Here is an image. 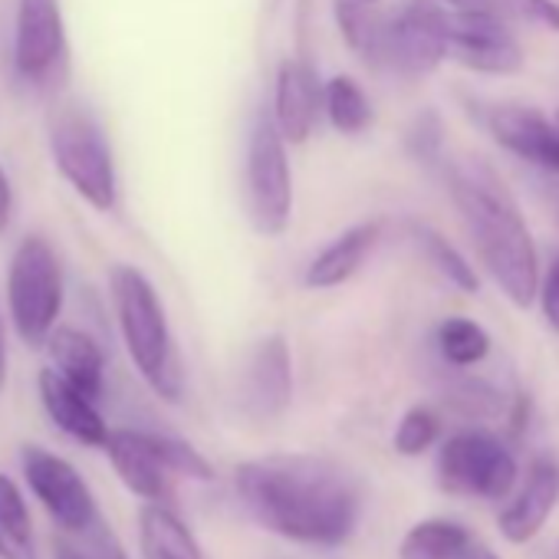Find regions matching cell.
<instances>
[{"label": "cell", "instance_id": "30", "mask_svg": "<svg viewBox=\"0 0 559 559\" xmlns=\"http://www.w3.org/2000/svg\"><path fill=\"white\" fill-rule=\"evenodd\" d=\"M539 304H543V317L546 323L559 333V257L552 260V266L546 270V280H543V290H536Z\"/></svg>", "mask_w": 559, "mask_h": 559}, {"label": "cell", "instance_id": "2", "mask_svg": "<svg viewBox=\"0 0 559 559\" xmlns=\"http://www.w3.org/2000/svg\"><path fill=\"white\" fill-rule=\"evenodd\" d=\"M448 188L493 284L510 304L530 307L539 290V260L507 181L487 162L464 158L448 168Z\"/></svg>", "mask_w": 559, "mask_h": 559}, {"label": "cell", "instance_id": "22", "mask_svg": "<svg viewBox=\"0 0 559 559\" xmlns=\"http://www.w3.org/2000/svg\"><path fill=\"white\" fill-rule=\"evenodd\" d=\"M0 559H37L27 503L8 474H0Z\"/></svg>", "mask_w": 559, "mask_h": 559}, {"label": "cell", "instance_id": "26", "mask_svg": "<svg viewBox=\"0 0 559 559\" xmlns=\"http://www.w3.org/2000/svg\"><path fill=\"white\" fill-rule=\"evenodd\" d=\"M418 240H421L428 260L438 266V273L448 280L451 287H457L461 294H477V290H480V280H477L474 266L464 260V253H461L451 240H444V237H441L438 230H431V227H418Z\"/></svg>", "mask_w": 559, "mask_h": 559}, {"label": "cell", "instance_id": "8", "mask_svg": "<svg viewBox=\"0 0 559 559\" xmlns=\"http://www.w3.org/2000/svg\"><path fill=\"white\" fill-rule=\"evenodd\" d=\"M438 477L448 493L500 500L516 484V461L500 438L471 428L444 441L438 457Z\"/></svg>", "mask_w": 559, "mask_h": 559}, {"label": "cell", "instance_id": "35", "mask_svg": "<svg viewBox=\"0 0 559 559\" xmlns=\"http://www.w3.org/2000/svg\"><path fill=\"white\" fill-rule=\"evenodd\" d=\"M57 559H86V556H83L80 549H73L70 543H60V546H57Z\"/></svg>", "mask_w": 559, "mask_h": 559}, {"label": "cell", "instance_id": "32", "mask_svg": "<svg viewBox=\"0 0 559 559\" xmlns=\"http://www.w3.org/2000/svg\"><path fill=\"white\" fill-rule=\"evenodd\" d=\"M11 211H14V188H11L8 171L0 168V230L11 224Z\"/></svg>", "mask_w": 559, "mask_h": 559}, {"label": "cell", "instance_id": "33", "mask_svg": "<svg viewBox=\"0 0 559 559\" xmlns=\"http://www.w3.org/2000/svg\"><path fill=\"white\" fill-rule=\"evenodd\" d=\"M451 11H490V14H500V4L503 0H441Z\"/></svg>", "mask_w": 559, "mask_h": 559}, {"label": "cell", "instance_id": "1", "mask_svg": "<svg viewBox=\"0 0 559 559\" xmlns=\"http://www.w3.org/2000/svg\"><path fill=\"white\" fill-rule=\"evenodd\" d=\"M237 493L250 516L276 536L340 546L359 523V490L333 461L273 454L237 467Z\"/></svg>", "mask_w": 559, "mask_h": 559}, {"label": "cell", "instance_id": "28", "mask_svg": "<svg viewBox=\"0 0 559 559\" xmlns=\"http://www.w3.org/2000/svg\"><path fill=\"white\" fill-rule=\"evenodd\" d=\"M451 405L467 412V415H493L500 408V395L487 385V382H477V379H457L448 392Z\"/></svg>", "mask_w": 559, "mask_h": 559}, {"label": "cell", "instance_id": "9", "mask_svg": "<svg viewBox=\"0 0 559 559\" xmlns=\"http://www.w3.org/2000/svg\"><path fill=\"white\" fill-rule=\"evenodd\" d=\"M448 11L441 0H402L385 21V67L405 76H425L448 57Z\"/></svg>", "mask_w": 559, "mask_h": 559}, {"label": "cell", "instance_id": "20", "mask_svg": "<svg viewBox=\"0 0 559 559\" xmlns=\"http://www.w3.org/2000/svg\"><path fill=\"white\" fill-rule=\"evenodd\" d=\"M333 14L346 47L369 67H385V17L369 0H336Z\"/></svg>", "mask_w": 559, "mask_h": 559}, {"label": "cell", "instance_id": "38", "mask_svg": "<svg viewBox=\"0 0 559 559\" xmlns=\"http://www.w3.org/2000/svg\"><path fill=\"white\" fill-rule=\"evenodd\" d=\"M556 122H559V119H556Z\"/></svg>", "mask_w": 559, "mask_h": 559}, {"label": "cell", "instance_id": "5", "mask_svg": "<svg viewBox=\"0 0 559 559\" xmlns=\"http://www.w3.org/2000/svg\"><path fill=\"white\" fill-rule=\"evenodd\" d=\"M109 461L122 484L148 500V503H165L175 490V477H194V480H211V464L185 441L168 438V435H148V431H109L106 444Z\"/></svg>", "mask_w": 559, "mask_h": 559}, {"label": "cell", "instance_id": "24", "mask_svg": "<svg viewBox=\"0 0 559 559\" xmlns=\"http://www.w3.org/2000/svg\"><path fill=\"white\" fill-rule=\"evenodd\" d=\"M323 109L333 122L336 132L343 135H359L372 126L376 112L366 96V90L353 76H333L323 86Z\"/></svg>", "mask_w": 559, "mask_h": 559}, {"label": "cell", "instance_id": "29", "mask_svg": "<svg viewBox=\"0 0 559 559\" xmlns=\"http://www.w3.org/2000/svg\"><path fill=\"white\" fill-rule=\"evenodd\" d=\"M80 539H83V556L86 559H129L122 543L116 539V533L103 520H96L90 530H83Z\"/></svg>", "mask_w": 559, "mask_h": 559}, {"label": "cell", "instance_id": "16", "mask_svg": "<svg viewBox=\"0 0 559 559\" xmlns=\"http://www.w3.org/2000/svg\"><path fill=\"white\" fill-rule=\"evenodd\" d=\"M556 503H559V464L539 457V461H533L520 493L497 516V526L510 543H516V546L530 543L546 526Z\"/></svg>", "mask_w": 559, "mask_h": 559}, {"label": "cell", "instance_id": "13", "mask_svg": "<svg viewBox=\"0 0 559 559\" xmlns=\"http://www.w3.org/2000/svg\"><path fill=\"white\" fill-rule=\"evenodd\" d=\"M294 399V359L280 333L263 336L243 372V408L257 421H273L290 408Z\"/></svg>", "mask_w": 559, "mask_h": 559}, {"label": "cell", "instance_id": "37", "mask_svg": "<svg viewBox=\"0 0 559 559\" xmlns=\"http://www.w3.org/2000/svg\"><path fill=\"white\" fill-rule=\"evenodd\" d=\"M369 4H376V0H369Z\"/></svg>", "mask_w": 559, "mask_h": 559}, {"label": "cell", "instance_id": "21", "mask_svg": "<svg viewBox=\"0 0 559 559\" xmlns=\"http://www.w3.org/2000/svg\"><path fill=\"white\" fill-rule=\"evenodd\" d=\"M139 533L145 559H204L191 530L162 503H148L142 510Z\"/></svg>", "mask_w": 559, "mask_h": 559}, {"label": "cell", "instance_id": "31", "mask_svg": "<svg viewBox=\"0 0 559 559\" xmlns=\"http://www.w3.org/2000/svg\"><path fill=\"white\" fill-rule=\"evenodd\" d=\"M503 4H510L513 11L526 14L530 21H536L549 31H559V4L556 0H503Z\"/></svg>", "mask_w": 559, "mask_h": 559}, {"label": "cell", "instance_id": "6", "mask_svg": "<svg viewBox=\"0 0 559 559\" xmlns=\"http://www.w3.org/2000/svg\"><path fill=\"white\" fill-rule=\"evenodd\" d=\"M50 155L67 185L96 211H112L119 198L116 162L99 122L80 109L63 106L50 119Z\"/></svg>", "mask_w": 559, "mask_h": 559}, {"label": "cell", "instance_id": "18", "mask_svg": "<svg viewBox=\"0 0 559 559\" xmlns=\"http://www.w3.org/2000/svg\"><path fill=\"white\" fill-rule=\"evenodd\" d=\"M379 234H382V224L376 221H362L349 230H343L330 247H323L307 273H304V284L310 290H333V287H343L346 280H353L359 273V266L366 263V257L376 250L379 243Z\"/></svg>", "mask_w": 559, "mask_h": 559}, {"label": "cell", "instance_id": "19", "mask_svg": "<svg viewBox=\"0 0 559 559\" xmlns=\"http://www.w3.org/2000/svg\"><path fill=\"white\" fill-rule=\"evenodd\" d=\"M44 346H47V353L53 359V369L70 385H76L93 402L103 395V385H106V356H103L99 343L90 333L73 330V326H57L47 336Z\"/></svg>", "mask_w": 559, "mask_h": 559}, {"label": "cell", "instance_id": "23", "mask_svg": "<svg viewBox=\"0 0 559 559\" xmlns=\"http://www.w3.org/2000/svg\"><path fill=\"white\" fill-rule=\"evenodd\" d=\"M467 546L471 536L464 526L451 520H425L405 533L399 559H461Z\"/></svg>", "mask_w": 559, "mask_h": 559}, {"label": "cell", "instance_id": "34", "mask_svg": "<svg viewBox=\"0 0 559 559\" xmlns=\"http://www.w3.org/2000/svg\"><path fill=\"white\" fill-rule=\"evenodd\" d=\"M8 379V343H4V317H0V389Z\"/></svg>", "mask_w": 559, "mask_h": 559}, {"label": "cell", "instance_id": "3", "mask_svg": "<svg viewBox=\"0 0 559 559\" xmlns=\"http://www.w3.org/2000/svg\"><path fill=\"white\" fill-rule=\"evenodd\" d=\"M109 290H112V307H116L122 343H126L129 359L135 362L139 376L165 402H178L181 399V366H178L165 307L152 287V280L142 270L119 263L109 273Z\"/></svg>", "mask_w": 559, "mask_h": 559}, {"label": "cell", "instance_id": "4", "mask_svg": "<svg viewBox=\"0 0 559 559\" xmlns=\"http://www.w3.org/2000/svg\"><path fill=\"white\" fill-rule=\"evenodd\" d=\"M63 266L47 237H24L8 270V310L27 346H44L63 313Z\"/></svg>", "mask_w": 559, "mask_h": 559}, {"label": "cell", "instance_id": "15", "mask_svg": "<svg viewBox=\"0 0 559 559\" xmlns=\"http://www.w3.org/2000/svg\"><path fill=\"white\" fill-rule=\"evenodd\" d=\"M487 122H490L493 139L507 152L539 168L559 171V122L556 119H546L543 112L530 106H493Z\"/></svg>", "mask_w": 559, "mask_h": 559}, {"label": "cell", "instance_id": "7", "mask_svg": "<svg viewBox=\"0 0 559 559\" xmlns=\"http://www.w3.org/2000/svg\"><path fill=\"white\" fill-rule=\"evenodd\" d=\"M247 207L263 237H280L294 214V175L287 142L273 119L260 112L247 135Z\"/></svg>", "mask_w": 559, "mask_h": 559}, {"label": "cell", "instance_id": "10", "mask_svg": "<svg viewBox=\"0 0 559 559\" xmlns=\"http://www.w3.org/2000/svg\"><path fill=\"white\" fill-rule=\"evenodd\" d=\"M21 461H24V477H27L31 490L50 510L57 526L80 536L83 530H90L99 520L96 500L70 461H63L37 444H27L21 451Z\"/></svg>", "mask_w": 559, "mask_h": 559}, {"label": "cell", "instance_id": "11", "mask_svg": "<svg viewBox=\"0 0 559 559\" xmlns=\"http://www.w3.org/2000/svg\"><path fill=\"white\" fill-rule=\"evenodd\" d=\"M448 57H454L461 67L474 73L507 76L516 73L523 57L516 40L510 37L500 14L490 11H448Z\"/></svg>", "mask_w": 559, "mask_h": 559}, {"label": "cell", "instance_id": "14", "mask_svg": "<svg viewBox=\"0 0 559 559\" xmlns=\"http://www.w3.org/2000/svg\"><path fill=\"white\" fill-rule=\"evenodd\" d=\"M323 106V86L310 63L284 60L276 70V93H273V126L284 135L287 145H304L317 126Z\"/></svg>", "mask_w": 559, "mask_h": 559}, {"label": "cell", "instance_id": "25", "mask_svg": "<svg viewBox=\"0 0 559 559\" xmlns=\"http://www.w3.org/2000/svg\"><path fill=\"white\" fill-rule=\"evenodd\" d=\"M438 349L451 366L467 369V366H477L480 359H487L490 336L484 333L480 323H474L467 317H451L438 326Z\"/></svg>", "mask_w": 559, "mask_h": 559}, {"label": "cell", "instance_id": "17", "mask_svg": "<svg viewBox=\"0 0 559 559\" xmlns=\"http://www.w3.org/2000/svg\"><path fill=\"white\" fill-rule=\"evenodd\" d=\"M40 402L50 415V421L67 431L73 441L80 444H90V448H99L106 444V421L103 415L96 412L93 399L83 395L76 385H70L57 369H44L40 372Z\"/></svg>", "mask_w": 559, "mask_h": 559}, {"label": "cell", "instance_id": "36", "mask_svg": "<svg viewBox=\"0 0 559 559\" xmlns=\"http://www.w3.org/2000/svg\"><path fill=\"white\" fill-rule=\"evenodd\" d=\"M461 559H497V556H493V552H487V549H480V546H474V543H471V546H467V549H464V556H461Z\"/></svg>", "mask_w": 559, "mask_h": 559}, {"label": "cell", "instance_id": "27", "mask_svg": "<svg viewBox=\"0 0 559 559\" xmlns=\"http://www.w3.org/2000/svg\"><path fill=\"white\" fill-rule=\"evenodd\" d=\"M441 435V421L431 408H408L395 428V451L405 457L425 454Z\"/></svg>", "mask_w": 559, "mask_h": 559}, {"label": "cell", "instance_id": "12", "mask_svg": "<svg viewBox=\"0 0 559 559\" xmlns=\"http://www.w3.org/2000/svg\"><path fill=\"white\" fill-rule=\"evenodd\" d=\"M67 53L60 0H17L14 63L24 80H47Z\"/></svg>", "mask_w": 559, "mask_h": 559}]
</instances>
